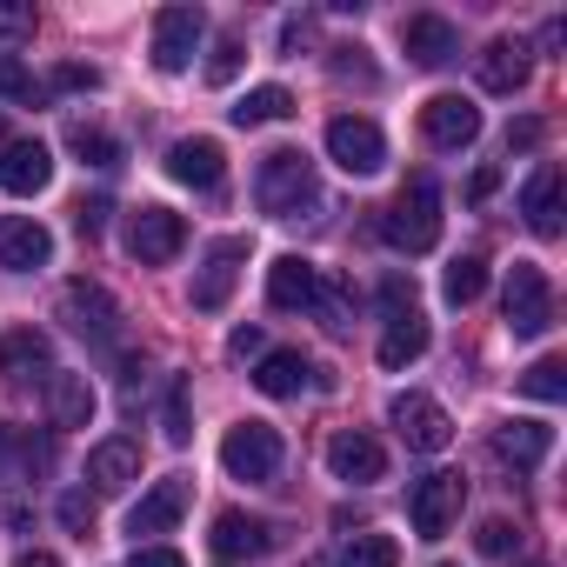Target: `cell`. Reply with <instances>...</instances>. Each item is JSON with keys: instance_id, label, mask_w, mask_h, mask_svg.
<instances>
[{"instance_id": "obj_38", "label": "cell", "mask_w": 567, "mask_h": 567, "mask_svg": "<svg viewBox=\"0 0 567 567\" xmlns=\"http://www.w3.org/2000/svg\"><path fill=\"white\" fill-rule=\"evenodd\" d=\"M474 547H481V554H494V560H501V554H514V547H520V527H514V520H501V514H494V520H481V527H474Z\"/></svg>"}, {"instance_id": "obj_48", "label": "cell", "mask_w": 567, "mask_h": 567, "mask_svg": "<svg viewBox=\"0 0 567 567\" xmlns=\"http://www.w3.org/2000/svg\"><path fill=\"white\" fill-rule=\"evenodd\" d=\"M14 567H61V560H54V554H41V547H34V554H21V560H14Z\"/></svg>"}, {"instance_id": "obj_44", "label": "cell", "mask_w": 567, "mask_h": 567, "mask_svg": "<svg viewBox=\"0 0 567 567\" xmlns=\"http://www.w3.org/2000/svg\"><path fill=\"white\" fill-rule=\"evenodd\" d=\"M534 141H540V121H514L507 127V154H527Z\"/></svg>"}, {"instance_id": "obj_36", "label": "cell", "mask_w": 567, "mask_h": 567, "mask_svg": "<svg viewBox=\"0 0 567 567\" xmlns=\"http://www.w3.org/2000/svg\"><path fill=\"white\" fill-rule=\"evenodd\" d=\"M68 147L81 154V167H114V161H121V147H114L101 127H74V134H68Z\"/></svg>"}, {"instance_id": "obj_46", "label": "cell", "mask_w": 567, "mask_h": 567, "mask_svg": "<svg viewBox=\"0 0 567 567\" xmlns=\"http://www.w3.org/2000/svg\"><path fill=\"white\" fill-rule=\"evenodd\" d=\"M560 41H567V21H547V28H540V48H547V54H554V48H560Z\"/></svg>"}, {"instance_id": "obj_25", "label": "cell", "mask_w": 567, "mask_h": 567, "mask_svg": "<svg viewBox=\"0 0 567 567\" xmlns=\"http://www.w3.org/2000/svg\"><path fill=\"white\" fill-rule=\"evenodd\" d=\"M308 354L301 348H274V354H260V368H254V388L267 394V401H288V394H301L308 388Z\"/></svg>"}, {"instance_id": "obj_5", "label": "cell", "mask_w": 567, "mask_h": 567, "mask_svg": "<svg viewBox=\"0 0 567 567\" xmlns=\"http://www.w3.org/2000/svg\"><path fill=\"white\" fill-rule=\"evenodd\" d=\"M61 321L94 348H121V301L101 288V280H68L61 288Z\"/></svg>"}, {"instance_id": "obj_20", "label": "cell", "mask_w": 567, "mask_h": 567, "mask_svg": "<svg viewBox=\"0 0 567 567\" xmlns=\"http://www.w3.org/2000/svg\"><path fill=\"white\" fill-rule=\"evenodd\" d=\"M167 174L181 181V187H220V174H227V154H220V141H207V134H194V141H174L167 147Z\"/></svg>"}, {"instance_id": "obj_7", "label": "cell", "mask_w": 567, "mask_h": 567, "mask_svg": "<svg viewBox=\"0 0 567 567\" xmlns=\"http://www.w3.org/2000/svg\"><path fill=\"white\" fill-rule=\"evenodd\" d=\"M328 154H334V167L341 174H381L388 167V134L368 121V114H334L328 121Z\"/></svg>"}, {"instance_id": "obj_2", "label": "cell", "mask_w": 567, "mask_h": 567, "mask_svg": "<svg viewBox=\"0 0 567 567\" xmlns=\"http://www.w3.org/2000/svg\"><path fill=\"white\" fill-rule=\"evenodd\" d=\"M381 240L401 247V254H427L441 240V187H434V174H408L401 200L381 214Z\"/></svg>"}, {"instance_id": "obj_11", "label": "cell", "mask_w": 567, "mask_h": 567, "mask_svg": "<svg viewBox=\"0 0 567 567\" xmlns=\"http://www.w3.org/2000/svg\"><path fill=\"white\" fill-rule=\"evenodd\" d=\"M421 134H427V147L461 154V147L481 141V107H474L467 94H434V101L421 107Z\"/></svg>"}, {"instance_id": "obj_24", "label": "cell", "mask_w": 567, "mask_h": 567, "mask_svg": "<svg viewBox=\"0 0 567 567\" xmlns=\"http://www.w3.org/2000/svg\"><path fill=\"white\" fill-rule=\"evenodd\" d=\"M48 260H54V234L41 220H14L8 234H0V267H8V274H34Z\"/></svg>"}, {"instance_id": "obj_34", "label": "cell", "mask_w": 567, "mask_h": 567, "mask_svg": "<svg viewBox=\"0 0 567 567\" xmlns=\"http://www.w3.org/2000/svg\"><path fill=\"white\" fill-rule=\"evenodd\" d=\"M520 394H527V401H547V408H554V401L567 394V361H560V354L534 361V368L520 374Z\"/></svg>"}, {"instance_id": "obj_21", "label": "cell", "mask_w": 567, "mask_h": 567, "mask_svg": "<svg viewBox=\"0 0 567 567\" xmlns=\"http://www.w3.org/2000/svg\"><path fill=\"white\" fill-rule=\"evenodd\" d=\"M520 220H527L540 240L560 234V167H554V161H540V167L527 174V187H520Z\"/></svg>"}, {"instance_id": "obj_19", "label": "cell", "mask_w": 567, "mask_h": 567, "mask_svg": "<svg viewBox=\"0 0 567 567\" xmlns=\"http://www.w3.org/2000/svg\"><path fill=\"white\" fill-rule=\"evenodd\" d=\"M54 374V341L41 328H8L0 334V381H34Z\"/></svg>"}, {"instance_id": "obj_31", "label": "cell", "mask_w": 567, "mask_h": 567, "mask_svg": "<svg viewBox=\"0 0 567 567\" xmlns=\"http://www.w3.org/2000/svg\"><path fill=\"white\" fill-rule=\"evenodd\" d=\"M481 288H487V260H481V254H461V260H447V274H441V295H447V308H467V301H481Z\"/></svg>"}, {"instance_id": "obj_13", "label": "cell", "mask_w": 567, "mask_h": 567, "mask_svg": "<svg viewBox=\"0 0 567 567\" xmlns=\"http://www.w3.org/2000/svg\"><path fill=\"white\" fill-rule=\"evenodd\" d=\"M187 514V481H154L134 507H127V534L134 547H154V534H174Z\"/></svg>"}, {"instance_id": "obj_50", "label": "cell", "mask_w": 567, "mask_h": 567, "mask_svg": "<svg viewBox=\"0 0 567 567\" xmlns=\"http://www.w3.org/2000/svg\"><path fill=\"white\" fill-rule=\"evenodd\" d=\"M514 567H547V560H514Z\"/></svg>"}, {"instance_id": "obj_41", "label": "cell", "mask_w": 567, "mask_h": 567, "mask_svg": "<svg viewBox=\"0 0 567 567\" xmlns=\"http://www.w3.org/2000/svg\"><path fill=\"white\" fill-rule=\"evenodd\" d=\"M61 520H68L74 534H87V527H94V501H87V494H61Z\"/></svg>"}, {"instance_id": "obj_8", "label": "cell", "mask_w": 567, "mask_h": 567, "mask_svg": "<svg viewBox=\"0 0 567 567\" xmlns=\"http://www.w3.org/2000/svg\"><path fill=\"white\" fill-rule=\"evenodd\" d=\"M388 421H394V434H401L414 454L454 447V421H447V408H441L434 394H394V401H388Z\"/></svg>"}, {"instance_id": "obj_49", "label": "cell", "mask_w": 567, "mask_h": 567, "mask_svg": "<svg viewBox=\"0 0 567 567\" xmlns=\"http://www.w3.org/2000/svg\"><path fill=\"white\" fill-rule=\"evenodd\" d=\"M0 154H8V121H0Z\"/></svg>"}, {"instance_id": "obj_27", "label": "cell", "mask_w": 567, "mask_h": 567, "mask_svg": "<svg viewBox=\"0 0 567 567\" xmlns=\"http://www.w3.org/2000/svg\"><path fill=\"white\" fill-rule=\"evenodd\" d=\"M48 408H54V427H87V421H94V388H87V374L54 368V374H48Z\"/></svg>"}, {"instance_id": "obj_6", "label": "cell", "mask_w": 567, "mask_h": 567, "mask_svg": "<svg viewBox=\"0 0 567 567\" xmlns=\"http://www.w3.org/2000/svg\"><path fill=\"white\" fill-rule=\"evenodd\" d=\"M461 501H467V481L461 474H421L414 487H408V520H414V534L421 540H441L454 520H461Z\"/></svg>"}, {"instance_id": "obj_9", "label": "cell", "mask_w": 567, "mask_h": 567, "mask_svg": "<svg viewBox=\"0 0 567 567\" xmlns=\"http://www.w3.org/2000/svg\"><path fill=\"white\" fill-rule=\"evenodd\" d=\"M181 247H187V220L174 207H134L127 214V254L141 267H167Z\"/></svg>"}, {"instance_id": "obj_16", "label": "cell", "mask_w": 567, "mask_h": 567, "mask_svg": "<svg viewBox=\"0 0 567 567\" xmlns=\"http://www.w3.org/2000/svg\"><path fill=\"white\" fill-rule=\"evenodd\" d=\"M534 48L527 41H487L481 54H474V81L487 87V94H520L527 87V74H534V61H527Z\"/></svg>"}, {"instance_id": "obj_28", "label": "cell", "mask_w": 567, "mask_h": 567, "mask_svg": "<svg viewBox=\"0 0 567 567\" xmlns=\"http://www.w3.org/2000/svg\"><path fill=\"white\" fill-rule=\"evenodd\" d=\"M374 354H381V368H394V374H401V368H414V361L427 354V321H421V315L388 321V334H381V348H374Z\"/></svg>"}, {"instance_id": "obj_14", "label": "cell", "mask_w": 567, "mask_h": 567, "mask_svg": "<svg viewBox=\"0 0 567 567\" xmlns=\"http://www.w3.org/2000/svg\"><path fill=\"white\" fill-rule=\"evenodd\" d=\"M328 467H334V481H348V487H374V481L388 474V447H381L374 434H361V427H341V434L328 441Z\"/></svg>"}, {"instance_id": "obj_15", "label": "cell", "mask_w": 567, "mask_h": 567, "mask_svg": "<svg viewBox=\"0 0 567 567\" xmlns=\"http://www.w3.org/2000/svg\"><path fill=\"white\" fill-rule=\"evenodd\" d=\"M401 48L414 68H454L461 61V28L441 21V14H408L401 21Z\"/></svg>"}, {"instance_id": "obj_51", "label": "cell", "mask_w": 567, "mask_h": 567, "mask_svg": "<svg viewBox=\"0 0 567 567\" xmlns=\"http://www.w3.org/2000/svg\"><path fill=\"white\" fill-rule=\"evenodd\" d=\"M441 567H454V560H441Z\"/></svg>"}, {"instance_id": "obj_47", "label": "cell", "mask_w": 567, "mask_h": 567, "mask_svg": "<svg viewBox=\"0 0 567 567\" xmlns=\"http://www.w3.org/2000/svg\"><path fill=\"white\" fill-rule=\"evenodd\" d=\"M8 461H14V427L0 421V474H8Z\"/></svg>"}, {"instance_id": "obj_45", "label": "cell", "mask_w": 567, "mask_h": 567, "mask_svg": "<svg viewBox=\"0 0 567 567\" xmlns=\"http://www.w3.org/2000/svg\"><path fill=\"white\" fill-rule=\"evenodd\" d=\"M227 354L234 361H247V354H260V328L247 321V328H234V341H227Z\"/></svg>"}, {"instance_id": "obj_18", "label": "cell", "mask_w": 567, "mask_h": 567, "mask_svg": "<svg viewBox=\"0 0 567 567\" xmlns=\"http://www.w3.org/2000/svg\"><path fill=\"white\" fill-rule=\"evenodd\" d=\"M315 280H321L315 260L280 254V260L267 267V308H280V315H308V308H315Z\"/></svg>"}, {"instance_id": "obj_30", "label": "cell", "mask_w": 567, "mask_h": 567, "mask_svg": "<svg viewBox=\"0 0 567 567\" xmlns=\"http://www.w3.org/2000/svg\"><path fill=\"white\" fill-rule=\"evenodd\" d=\"M315 315H321L334 334L354 328V280H348V274H321V280H315Z\"/></svg>"}, {"instance_id": "obj_1", "label": "cell", "mask_w": 567, "mask_h": 567, "mask_svg": "<svg viewBox=\"0 0 567 567\" xmlns=\"http://www.w3.org/2000/svg\"><path fill=\"white\" fill-rule=\"evenodd\" d=\"M254 200H260V214H274V220L315 214V207H321V174H315V161H308L301 147H274V154L260 161V174H254Z\"/></svg>"}, {"instance_id": "obj_22", "label": "cell", "mask_w": 567, "mask_h": 567, "mask_svg": "<svg viewBox=\"0 0 567 567\" xmlns=\"http://www.w3.org/2000/svg\"><path fill=\"white\" fill-rule=\"evenodd\" d=\"M87 481H94V494H127V487L141 481V447H134L127 434L101 441V447L87 454Z\"/></svg>"}, {"instance_id": "obj_17", "label": "cell", "mask_w": 567, "mask_h": 567, "mask_svg": "<svg viewBox=\"0 0 567 567\" xmlns=\"http://www.w3.org/2000/svg\"><path fill=\"white\" fill-rule=\"evenodd\" d=\"M48 181H54V154L41 141H8V154H0V187L14 200H34V194H48Z\"/></svg>"}, {"instance_id": "obj_32", "label": "cell", "mask_w": 567, "mask_h": 567, "mask_svg": "<svg viewBox=\"0 0 567 567\" xmlns=\"http://www.w3.org/2000/svg\"><path fill=\"white\" fill-rule=\"evenodd\" d=\"M41 81H34V68L21 61V54H0V101H14V107H41Z\"/></svg>"}, {"instance_id": "obj_42", "label": "cell", "mask_w": 567, "mask_h": 567, "mask_svg": "<svg viewBox=\"0 0 567 567\" xmlns=\"http://www.w3.org/2000/svg\"><path fill=\"white\" fill-rule=\"evenodd\" d=\"M107 214H114L107 200H81V207H74V227H81V234H101V227H107Z\"/></svg>"}, {"instance_id": "obj_40", "label": "cell", "mask_w": 567, "mask_h": 567, "mask_svg": "<svg viewBox=\"0 0 567 567\" xmlns=\"http://www.w3.org/2000/svg\"><path fill=\"white\" fill-rule=\"evenodd\" d=\"M54 87H61V94H81V87H101V74L81 68V61H68V68H54Z\"/></svg>"}, {"instance_id": "obj_33", "label": "cell", "mask_w": 567, "mask_h": 567, "mask_svg": "<svg viewBox=\"0 0 567 567\" xmlns=\"http://www.w3.org/2000/svg\"><path fill=\"white\" fill-rule=\"evenodd\" d=\"M341 567H401V540L394 534H354L341 547Z\"/></svg>"}, {"instance_id": "obj_10", "label": "cell", "mask_w": 567, "mask_h": 567, "mask_svg": "<svg viewBox=\"0 0 567 567\" xmlns=\"http://www.w3.org/2000/svg\"><path fill=\"white\" fill-rule=\"evenodd\" d=\"M200 34H207L200 8H161L154 14V68L161 74H187L194 54H200Z\"/></svg>"}, {"instance_id": "obj_43", "label": "cell", "mask_w": 567, "mask_h": 567, "mask_svg": "<svg viewBox=\"0 0 567 567\" xmlns=\"http://www.w3.org/2000/svg\"><path fill=\"white\" fill-rule=\"evenodd\" d=\"M127 567H187V560H181L174 547H134V560H127Z\"/></svg>"}, {"instance_id": "obj_35", "label": "cell", "mask_w": 567, "mask_h": 567, "mask_svg": "<svg viewBox=\"0 0 567 567\" xmlns=\"http://www.w3.org/2000/svg\"><path fill=\"white\" fill-rule=\"evenodd\" d=\"M374 301H381V321H401V315H421V295H414V280L408 274H388L381 288H374Z\"/></svg>"}, {"instance_id": "obj_29", "label": "cell", "mask_w": 567, "mask_h": 567, "mask_svg": "<svg viewBox=\"0 0 567 567\" xmlns=\"http://www.w3.org/2000/svg\"><path fill=\"white\" fill-rule=\"evenodd\" d=\"M227 114H234V127H274V121L295 114V94L288 87H247Z\"/></svg>"}, {"instance_id": "obj_12", "label": "cell", "mask_w": 567, "mask_h": 567, "mask_svg": "<svg viewBox=\"0 0 567 567\" xmlns=\"http://www.w3.org/2000/svg\"><path fill=\"white\" fill-rule=\"evenodd\" d=\"M240 260H247V240H240V234H227V240L207 247V260H200V274H194V308H200V315H220V308H227L234 280H240Z\"/></svg>"}, {"instance_id": "obj_39", "label": "cell", "mask_w": 567, "mask_h": 567, "mask_svg": "<svg viewBox=\"0 0 567 567\" xmlns=\"http://www.w3.org/2000/svg\"><path fill=\"white\" fill-rule=\"evenodd\" d=\"M167 441H174V447H187V441H194V414H187V381H174V388H167Z\"/></svg>"}, {"instance_id": "obj_26", "label": "cell", "mask_w": 567, "mask_h": 567, "mask_svg": "<svg viewBox=\"0 0 567 567\" xmlns=\"http://www.w3.org/2000/svg\"><path fill=\"white\" fill-rule=\"evenodd\" d=\"M207 540H214V554H227V560H254V554H267V547H274V527H267V520H254V514H220Z\"/></svg>"}, {"instance_id": "obj_4", "label": "cell", "mask_w": 567, "mask_h": 567, "mask_svg": "<svg viewBox=\"0 0 567 567\" xmlns=\"http://www.w3.org/2000/svg\"><path fill=\"white\" fill-rule=\"evenodd\" d=\"M280 461H288V447H280V434H274L267 421H240V427H227V441H220V467H227L234 481L267 487V481L280 474Z\"/></svg>"}, {"instance_id": "obj_37", "label": "cell", "mask_w": 567, "mask_h": 567, "mask_svg": "<svg viewBox=\"0 0 567 567\" xmlns=\"http://www.w3.org/2000/svg\"><path fill=\"white\" fill-rule=\"evenodd\" d=\"M240 61H247V54H240V34H220V41H214V54H207V81H214V87H227V81L240 74Z\"/></svg>"}, {"instance_id": "obj_23", "label": "cell", "mask_w": 567, "mask_h": 567, "mask_svg": "<svg viewBox=\"0 0 567 567\" xmlns=\"http://www.w3.org/2000/svg\"><path fill=\"white\" fill-rule=\"evenodd\" d=\"M494 454L527 474V467H540L554 454V427L547 421H507V427H494Z\"/></svg>"}, {"instance_id": "obj_3", "label": "cell", "mask_w": 567, "mask_h": 567, "mask_svg": "<svg viewBox=\"0 0 567 567\" xmlns=\"http://www.w3.org/2000/svg\"><path fill=\"white\" fill-rule=\"evenodd\" d=\"M501 315H507V334L514 341H540L554 328V288L534 260H514L507 267V295H501Z\"/></svg>"}]
</instances>
